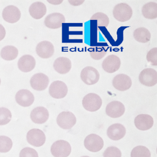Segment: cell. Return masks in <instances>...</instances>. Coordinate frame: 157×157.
I'll return each mask as SVG.
<instances>
[{"instance_id":"1","label":"cell","mask_w":157,"mask_h":157,"mask_svg":"<svg viewBox=\"0 0 157 157\" xmlns=\"http://www.w3.org/2000/svg\"><path fill=\"white\" fill-rule=\"evenodd\" d=\"M113 14L118 21L125 22L130 20L132 15V10L127 4L121 3L115 6Z\"/></svg>"},{"instance_id":"2","label":"cell","mask_w":157,"mask_h":157,"mask_svg":"<svg viewBox=\"0 0 157 157\" xmlns=\"http://www.w3.org/2000/svg\"><path fill=\"white\" fill-rule=\"evenodd\" d=\"M102 100L95 93H89L82 100V105L86 111L93 112L98 110L102 106Z\"/></svg>"},{"instance_id":"3","label":"cell","mask_w":157,"mask_h":157,"mask_svg":"<svg viewBox=\"0 0 157 157\" xmlns=\"http://www.w3.org/2000/svg\"><path fill=\"white\" fill-rule=\"evenodd\" d=\"M51 152L55 157H67L71 152V147L67 141L59 140L52 145Z\"/></svg>"},{"instance_id":"4","label":"cell","mask_w":157,"mask_h":157,"mask_svg":"<svg viewBox=\"0 0 157 157\" xmlns=\"http://www.w3.org/2000/svg\"><path fill=\"white\" fill-rule=\"evenodd\" d=\"M80 77L85 84L91 86L98 83L100 79V73L94 67H86L81 71Z\"/></svg>"},{"instance_id":"5","label":"cell","mask_w":157,"mask_h":157,"mask_svg":"<svg viewBox=\"0 0 157 157\" xmlns=\"http://www.w3.org/2000/svg\"><path fill=\"white\" fill-rule=\"evenodd\" d=\"M84 145L86 149L90 151L97 152L103 147L104 141L102 138L97 134H90L86 138Z\"/></svg>"},{"instance_id":"6","label":"cell","mask_w":157,"mask_h":157,"mask_svg":"<svg viewBox=\"0 0 157 157\" xmlns=\"http://www.w3.org/2000/svg\"><path fill=\"white\" fill-rule=\"evenodd\" d=\"M68 87L61 81H56L50 84L49 93L51 97L56 99L64 98L68 93Z\"/></svg>"},{"instance_id":"7","label":"cell","mask_w":157,"mask_h":157,"mask_svg":"<svg viewBox=\"0 0 157 157\" xmlns=\"http://www.w3.org/2000/svg\"><path fill=\"white\" fill-rule=\"evenodd\" d=\"M57 123L61 128L70 129L75 125L77 123V119L72 113L63 112L58 116Z\"/></svg>"},{"instance_id":"8","label":"cell","mask_w":157,"mask_h":157,"mask_svg":"<svg viewBox=\"0 0 157 157\" xmlns=\"http://www.w3.org/2000/svg\"><path fill=\"white\" fill-rule=\"evenodd\" d=\"M139 82L147 86H153L157 83V71L152 68L143 70L139 75Z\"/></svg>"},{"instance_id":"9","label":"cell","mask_w":157,"mask_h":157,"mask_svg":"<svg viewBox=\"0 0 157 157\" xmlns=\"http://www.w3.org/2000/svg\"><path fill=\"white\" fill-rule=\"evenodd\" d=\"M27 140L30 145L39 147L43 146L46 141V136L44 132L39 129H32L27 132Z\"/></svg>"},{"instance_id":"10","label":"cell","mask_w":157,"mask_h":157,"mask_svg":"<svg viewBox=\"0 0 157 157\" xmlns=\"http://www.w3.org/2000/svg\"><path fill=\"white\" fill-rule=\"evenodd\" d=\"M49 83L48 77L44 73H36L30 78V86L36 91L45 90L48 87Z\"/></svg>"},{"instance_id":"11","label":"cell","mask_w":157,"mask_h":157,"mask_svg":"<svg viewBox=\"0 0 157 157\" xmlns=\"http://www.w3.org/2000/svg\"><path fill=\"white\" fill-rule=\"evenodd\" d=\"M121 64V61L120 58L115 55H110L104 60L102 68L106 72L112 73L119 70Z\"/></svg>"},{"instance_id":"12","label":"cell","mask_w":157,"mask_h":157,"mask_svg":"<svg viewBox=\"0 0 157 157\" xmlns=\"http://www.w3.org/2000/svg\"><path fill=\"white\" fill-rule=\"evenodd\" d=\"M66 21L63 15L60 13H54L48 15L45 18L44 23L46 26L50 29H58L62 26Z\"/></svg>"},{"instance_id":"13","label":"cell","mask_w":157,"mask_h":157,"mask_svg":"<svg viewBox=\"0 0 157 157\" xmlns=\"http://www.w3.org/2000/svg\"><path fill=\"white\" fill-rule=\"evenodd\" d=\"M113 86L116 90L125 91L129 89L132 86V81L128 75L125 74H119L113 80Z\"/></svg>"},{"instance_id":"14","label":"cell","mask_w":157,"mask_h":157,"mask_svg":"<svg viewBox=\"0 0 157 157\" xmlns=\"http://www.w3.org/2000/svg\"><path fill=\"white\" fill-rule=\"evenodd\" d=\"M125 107L123 104L120 101H114L109 103L106 107V113L108 116L116 118L123 115Z\"/></svg>"},{"instance_id":"15","label":"cell","mask_w":157,"mask_h":157,"mask_svg":"<svg viewBox=\"0 0 157 157\" xmlns=\"http://www.w3.org/2000/svg\"><path fill=\"white\" fill-rule=\"evenodd\" d=\"M36 53L39 57L43 59H48L52 57L55 52L53 44L50 41H41L37 45L36 48Z\"/></svg>"},{"instance_id":"16","label":"cell","mask_w":157,"mask_h":157,"mask_svg":"<svg viewBox=\"0 0 157 157\" xmlns=\"http://www.w3.org/2000/svg\"><path fill=\"white\" fill-rule=\"evenodd\" d=\"M17 103L23 107H29L34 103L35 98L30 91L23 89L18 91L15 95Z\"/></svg>"},{"instance_id":"17","label":"cell","mask_w":157,"mask_h":157,"mask_svg":"<svg viewBox=\"0 0 157 157\" xmlns=\"http://www.w3.org/2000/svg\"><path fill=\"white\" fill-rule=\"evenodd\" d=\"M21 13L20 10L14 6H7L2 12V17L5 21L9 23H15L20 20Z\"/></svg>"},{"instance_id":"18","label":"cell","mask_w":157,"mask_h":157,"mask_svg":"<svg viewBox=\"0 0 157 157\" xmlns=\"http://www.w3.org/2000/svg\"><path fill=\"white\" fill-rule=\"evenodd\" d=\"M49 112L46 108L41 106L34 109L30 113V118L34 123L42 124L48 120Z\"/></svg>"},{"instance_id":"19","label":"cell","mask_w":157,"mask_h":157,"mask_svg":"<svg viewBox=\"0 0 157 157\" xmlns=\"http://www.w3.org/2000/svg\"><path fill=\"white\" fill-rule=\"evenodd\" d=\"M134 123L139 130L145 131L150 129L153 126L154 119L149 115L140 114L136 116Z\"/></svg>"},{"instance_id":"20","label":"cell","mask_w":157,"mask_h":157,"mask_svg":"<svg viewBox=\"0 0 157 157\" xmlns=\"http://www.w3.org/2000/svg\"><path fill=\"white\" fill-rule=\"evenodd\" d=\"M53 66L56 71L61 75H64L71 69V61L68 58L60 57L56 59Z\"/></svg>"},{"instance_id":"21","label":"cell","mask_w":157,"mask_h":157,"mask_svg":"<svg viewBox=\"0 0 157 157\" xmlns=\"http://www.w3.org/2000/svg\"><path fill=\"white\" fill-rule=\"evenodd\" d=\"M126 130L123 125L114 124L108 128L107 136L113 140H119L125 136Z\"/></svg>"},{"instance_id":"22","label":"cell","mask_w":157,"mask_h":157,"mask_svg":"<svg viewBox=\"0 0 157 157\" xmlns=\"http://www.w3.org/2000/svg\"><path fill=\"white\" fill-rule=\"evenodd\" d=\"M36 66V61L32 56L26 55L20 58L18 67L21 71L29 72L32 71Z\"/></svg>"},{"instance_id":"23","label":"cell","mask_w":157,"mask_h":157,"mask_svg":"<svg viewBox=\"0 0 157 157\" xmlns=\"http://www.w3.org/2000/svg\"><path fill=\"white\" fill-rule=\"evenodd\" d=\"M29 12L33 18L39 20L46 14V6L42 2H34L29 7Z\"/></svg>"},{"instance_id":"24","label":"cell","mask_w":157,"mask_h":157,"mask_svg":"<svg viewBox=\"0 0 157 157\" xmlns=\"http://www.w3.org/2000/svg\"><path fill=\"white\" fill-rule=\"evenodd\" d=\"M142 14L147 19L154 20L157 17V3L155 2H148L142 8Z\"/></svg>"},{"instance_id":"25","label":"cell","mask_w":157,"mask_h":157,"mask_svg":"<svg viewBox=\"0 0 157 157\" xmlns=\"http://www.w3.org/2000/svg\"><path fill=\"white\" fill-rule=\"evenodd\" d=\"M134 37L136 41L139 43H148L151 39V34L145 27H139L134 31Z\"/></svg>"},{"instance_id":"26","label":"cell","mask_w":157,"mask_h":157,"mask_svg":"<svg viewBox=\"0 0 157 157\" xmlns=\"http://www.w3.org/2000/svg\"><path fill=\"white\" fill-rule=\"evenodd\" d=\"M18 55V49L13 46L4 47L1 52V56L3 59L11 61L16 59Z\"/></svg>"},{"instance_id":"27","label":"cell","mask_w":157,"mask_h":157,"mask_svg":"<svg viewBox=\"0 0 157 157\" xmlns=\"http://www.w3.org/2000/svg\"><path fill=\"white\" fill-rule=\"evenodd\" d=\"M91 20H97V25L98 27H107L109 23V20L107 15L103 13L98 12L91 17Z\"/></svg>"},{"instance_id":"28","label":"cell","mask_w":157,"mask_h":157,"mask_svg":"<svg viewBox=\"0 0 157 157\" xmlns=\"http://www.w3.org/2000/svg\"><path fill=\"white\" fill-rule=\"evenodd\" d=\"M131 157H151L150 150L143 146H138L132 149Z\"/></svg>"},{"instance_id":"29","label":"cell","mask_w":157,"mask_h":157,"mask_svg":"<svg viewBox=\"0 0 157 157\" xmlns=\"http://www.w3.org/2000/svg\"><path fill=\"white\" fill-rule=\"evenodd\" d=\"M107 53V49L104 47H94L90 50L91 57L94 60H98L102 59Z\"/></svg>"},{"instance_id":"30","label":"cell","mask_w":157,"mask_h":157,"mask_svg":"<svg viewBox=\"0 0 157 157\" xmlns=\"http://www.w3.org/2000/svg\"><path fill=\"white\" fill-rule=\"evenodd\" d=\"M13 142L9 137L5 136H0V152L6 153L12 149Z\"/></svg>"},{"instance_id":"31","label":"cell","mask_w":157,"mask_h":157,"mask_svg":"<svg viewBox=\"0 0 157 157\" xmlns=\"http://www.w3.org/2000/svg\"><path fill=\"white\" fill-rule=\"evenodd\" d=\"M12 113L6 107L0 108V125H6L11 121Z\"/></svg>"},{"instance_id":"32","label":"cell","mask_w":157,"mask_h":157,"mask_svg":"<svg viewBox=\"0 0 157 157\" xmlns=\"http://www.w3.org/2000/svg\"><path fill=\"white\" fill-rule=\"evenodd\" d=\"M104 157H121V150L116 147H109L104 152Z\"/></svg>"},{"instance_id":"33","label":"cell","mask_w":157,"mask_h":157,"mask_svg":"<svg viewBox=\"0 0 157 157\" xmlns=\"http://www.w3.org/2000/svg\"><path fill=\"white\" fill-rule=\"evenodd\" d=\"M147 60L152 66H157V48H154L148 52L147 55Z\"/></svg>"},{"instance_id":"34","label":"cell","mask_w":157,"mask_h":157,"mask_svg":"<svg viewBox=\"0 0 157 157\" xmlns=\"http://www.w3.org/2000/svg\"><path fill=\"white\" fill-rule=\"evenodd\" d=\"M20 157H38L37 152L32 148H24L20 152Z\"/></svg>"},{"instance_id":"35","label":"cell","mask_w":157,"mask_h":157,"mask_svg":"<svg viewBox=\"0 0 157 157\" xmlns=\"http://www.w3.org/2000/svg\"><path fill=\"white\" fill-rule=\"evenodd\" d=\"M6 35V31L5 28L3 25L0 24V41L4 38Z\"/></svg>"},{"instance_id":"36","label":"cell","mask_w":157,"mask_h":157,"mask_svg":"<svg viewBox=\"0 0 157 157\" xmlns=\"http://www.w3.org/2000/svg\"><path fill=\"white\" fill-rule=\"evenodd\" d=\"M88 157V156H84V157Z\"/></svg>"},{"instance_id":"37","label":"cell","mask_w":157,"mask_h":157,"mask_svg":"<svg viewBox=\"0 0 157 157\" xmlns=\"http://www.w3.org/2000/svg\"><path fill=\"white\" fill-rule=\"evenodd\" d=\"M1 78H0V84H1Z\"/></svg>"}]
</instances>
